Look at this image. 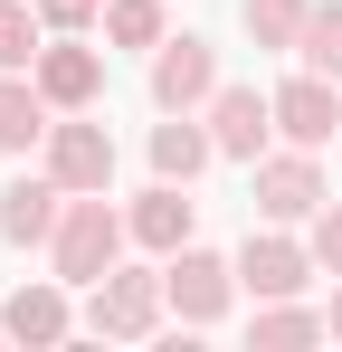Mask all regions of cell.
Here are the masks:
<instances>
[{
    "label": "cell",
    "instance_id": "obj_21",
    "mask_svg": "<svg viewBox=\"0 0 342 352\" xmlns=\"http://www.w3.org/2000/svg\"><path fill=\"white\" fill-rule=\"evenodd\" d=\"M304 248H314V267H323V276H342V200H323V210L304 219Z\"/></svg>",
    "mask_w": 342,
    "mask_h": 352
},
{
    "label": "cell",
    "instance_id": "obj_20",
    "mask_svg": "<svg viewBox=\"0 0 342 352\" xmlns=\"http://www.w3.org/2000/svg\"><path fill=\"white\" fill-rule=\"evenodd\" d=\"M105 38L114 48H162V0H105Z\"/></svg>",
    "mask_w": 342,
    "mask_h": 352
},
{
    "label": "cell",
    "instance_id": "obj_13",
    "mask_svg": "<svg viewBox=\"0 0 342 352\" xmlns=\"http://www.w3.org/2000/svg\"><path fill=\"white\" fill-rule=\"evenodd\" d=\"M0 333H10V343H67V333H76L67 276H57V286H10L0 295Z\"/></svg>",
    "mask_w": 342,
    "mask_h": 352
},
{
    "label": "cell",
    "instance_id": "obj_10",
    "mask_svg": "<svg viewBox=\"0 0 342 352\" xmlns=\"http://www.w3.org/2000/svg\"><path fill=\"white\" fill-rule=\"evenodd\" d=\"M276 133H285V143H304V153H323V143L342 133V86H333V76H314V67L285 76V86H276Z\"/></svg>",
    "mask_w": 342,
    "mask_h": 352
},
{
    "label": "cell",
    "instance_id": "obj_11",
    "mask_svg": "<svg viewBox=\"0 0 342 352\" xmlns=\"http://www.w3.org/2000/svg\"><path fill=\"white\" fill-rule=\"evenodd\" d=\"M190 219H200V200H190V181H162L152 172V190L124 210V229H133V248H152V257H171V248H190Z\"/></svg>",
    "mask_w": 342,
    "mask_h": 352
},
{
    "label": "cell",
    "instance_id": "obj_19",
    "mask_svg": "<svg viewBox=\"0 0 342 352\" xmlns=\"http://www.w3.org/2000/svg\"><path fill=\"white\" fill-rule=\"evenodd\" d=\"M38 48H48L38 0H0V67H38Z\"/></svg>",
    "mask_w": 342,
    "mask_h": 352
},
{
    "label": "cell",
    "instance_id": "obj_7",
    "mask_svg": "<svg viewBox=\"0 0 342 352\" xmlns=\"http://www.w3.org/2000/svg\"><path fill=\"white\" fill-rule=\"evenodd\" d=\"M238 286L257 295V305H266V295H304V286H314V248L285 238V219H276L266 238L247 229V248H238Z\"/></svg>",
    "mask_w": 342,
    "mask_h": 352
},
{
    "label": "cell",
    "instance_id": "obj_17",
    "mask_svg": "<svg viewBox=\"0 0 342 352\" xmlns=\"http://www.w3.org/2000/svg\"><path fill=\"white\" fill-rule=\"evenodd\" d=\"M238 19H247V38H257V48H295V38H304V19H314V0H238Z\"/></svg>",
    "mask_w": 342,
    "mask_h": 352
},
{
    "label": "cell",
    "instance_id": "obj_8",
    "mask_svg": "<svg viewBox=\"0 0 342 352\" xmlns=\"http://www.w3.org/2000/svg\"><path fill=\"white\" fill-rule=\"evenodd\" d=\"M29 76H38V96H48L57 115H76V105H95V96H105V58H95L76 29H57L48 48H38V67H29Z\"/></svg>",
    "mask_w": 342,
    "mask_h": 352
},
{
    "label": "cell",
    "instance_id": "obj_14",
    "mask_svg": "<svg viewBox=\"0 0 342 352\" xmlns=\"http://www.w3.org/2000/svg\"><path fill=\"white\" fill-rule=\"evenodd\" d=\"M57 105L38 96V76H19V67H0V153H29V143H48Z\"/></svg>",
    "mask_w": 342,
    "mask_h": 352
},
{
    "label": "cell",
    "instance_id": "obj_22",
    "mask_svg": "<svg viewBox=\"0 0 342 352\" xmlns=\"http://www.w3.org/2000/svg\"><path fill=\"white\" fill-rule=\"evenodd\" d=\"M38 19L48 29H86V19H105V0H38Z\"/></svg>",
    "mask_w": 342,
    "mask_h": 352
},
{
    "label": "cell",
    "instance_id": "obj_1",
    "mask_svg": "<svg viewBox=\"0 0 342 352\" xmlns=\"http://www.w3.org/2000/svg\"><path fill=\"white\" fill-rule=\"evenodd\" d=\"M124 210H114L105 190H67V219H57V238H48V257H57V276L67 286H95L105 267H124Z\"/></svg>",
    "mask_w": 342,
    "mask_h": 352
},
{
    "label": "cell",
    "instance_id": "obj_12",
    "mask_svg": "<svg viewBox=\"0 0 342 352\" xmlns=\"http://www.w3.org/2000/svg\"><path fill=\"white\" fill-rule=\"evenodd\" d=\"M57 219H67V181H57V172L10 181V190H0V238H10V248H48Z\"/></svg>",
    "mask_w": 342,
    "mask_h": 352
},
{
    "label": "cell",
    "instance_id": "obj_16",
    "mask_svg": "<svg viewBox=\"0 0 342 352\" xmlns=\"http://www.w3.org/2000/svg\"><path fill=\"white\" fill-rule=\"evenodd\" d=\"M247 343L257 352H295V343H333V324H323L314 305H295V295H266L257 324H247Z\"/></svg>",
    "mask_w": 342,
    "mask_h": 352
},
{
    "label": "cell",
    "instance_id": "obj_23",
    "mask_svg": "<svg viewBox=\"0 0 342 352\" xmlns=\"http://www.w3.org/2000/svg\"><path fill=\"white\" fill-rule=\"evenodd\" d=\"M323 324H333V343H342V286H333V305H323Z\"/></svg>",
    "mask_w": 342,
    "mask_h": 352
},
{
    "label": "cell",
    "instance_id": "obj_5",
    "mask_svg": "<svg viewBox=\"0 0 342 352\" xmlns=\"http://www.w3.org/2000/svg\"><path fill=\"white\" fill-rule=\"evenodd\" d=\"M333 190H323V172H314V153L304 143H285V153H257V219H314Z\"/></svg>",
    "mask_w": 342,
    "mask_h": 352
},
{
    "label": "cell",
    "instance_id": "obj_15",
    "mask_svg": "<svg viewBox=\"0 0 342 352\" xmlns=\"http://www.w3.org/2000/svg\"><path fill=\"white\" fill-rule=\"evenodd\" d=\"M209 162H219V143H209L200 115H162V124H152V172H162V181H200Z\"/></svg>",
    "mask_w": 342,
    "mask_h": 352
},
{
    "label": "cell",
    "instance_id": "obj_6",
    "mask_svg": "<svg viewBox=\"0 0 342 352\" xmlns=\"http://www.w3.org/2000/svg\"><path fill=\"white\" fill-rule=\"evenodd\" d=\"M162 286H171V314H181V324H219L228 295H238V267H228V257H209V248H171Z\"/></svg>",
    "mask_w": 342,
    "mask_h": 352
},
{
    "label": "cell",
    "instance_id": "obj_4",
    "mask_svg": "<svg viewBox=\"0 0 342 352\" xmlns=\"http://www.w3.org/2000/svg\"><path fill=\"white\" fill-rule=\"evenodd\" d=\"M38 153H48V172L67 181V190H114V133L86 115V105H76V115H57Z\"/></svg>",
    "mask_w": 342,
    "mask_h": 352
},
{
    "label": "cell",
    "instance_id": "obj_3",
    "mask_svg": "<svg viewBox=\"0 0 342 352\" xmlns=\"http://www.w3.org/2000/svg\"><path fill=\"white\" fill-rule=\"evenodd\" d=\"M209 96H219V48L190 38V29L162 38V48H152V105H162V115H200Z\"/></svg>",
    "mask_w": 342,
    "mask_h": 352
},
{
    "label": "cell",
    "instance_id": "obj_18",
    "mask_svg": "<svg viewBox=\"0 0 342 352\" xmlns=\"http://www.w3.org/2000/svg\"><path fill=\"white\" fill-rule=\"evenodd\" d=\"M295 58L314 67V76H333V86H342V0H314V19H304Z\"/></svg>",
    "mask_w": 342,
    "mask_h": 352
},
{
    "label": "cell",
    "instance_id": "obj_9",
    "mask_svg": "<svg viewBox=\"0 0 342 352\" xmlns=\"http://www.w3.org/2000/svg\"><path fill=\"white\" fill-rule=\"evenodd\" d=\"M200 124H209V143H219L228 162H257L266 133H276V96H257V86H219V96L200 105Z\"/></svg>",
    "mask_w": 342,
    "mask_h": 352
},
{
    "label": "cell",
    "instance_id": "obj_2",
    "mask_svg": "<svg viewBox=\"0 0 342 352\" xmlns=\"http://www.w3.org/2000/svg\"><path fill=\"white\" fill-rule=\"evenodd\" d=\"M162 314H171V286L152 267H105L86 286V333H105V343H143Z\"/></svg>",
    "mask_w": 342,
    "mask_h": 352
}]
</instances>
